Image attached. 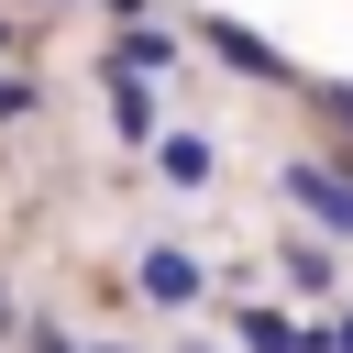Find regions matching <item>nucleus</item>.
<instances>
[{
  "instance_id": "13",
  "label": "nucleus",
  "mask_w": 353,
  "mask_h": 353,
  "mask_svg": "<svg viewBox=\"0 0 353 353\" xmlns=\"http://www.w3.org/2000/svg\"><path fill=\"white\" fill-rule=\"evenodd\" d=\"M0 44H11V11H0Z\"/></svg>"
},
{
  "instance_id": "10",
  "label": "nucleus",
  "mask_w": 353,
  "mask_h": 353,
  "mask_svg": "<svg viewBox=\"0 0 353 353\" xmlns=\"http://www.w3.org/2000/svg\"><path fill=\"white\" fill-rule=\"evenodd\" d=\"M33 353H77V342H66V331H55V320H33Z\"/></svg>"
},
{
  "instance_id": "3",
  "label": "nucleus",
  "mask_w": 353,
  "mask_h": 353,
  "mask_svg": "<svg viewBox=\"0 0 353 353\" xmlns=\"http://www.w3.org/2000/svg\"><path fill=\"white\" fill-rule=\"evenodd\" d=\"M143 298H154V309H188V298H199V254L154 243V254H143Z\"/></svg>"
},
{
  "instance_id": "11",
  "label": "nucleus",
  "mask_w": 353,
  "mask_h": 353,
  "mask_svg": "<svg viewBox=\"0 0 353 353\" xmlns=\"http://www.w3.org/2000/svg\"><path fill=\"white\" fill-rule=\"evenodd\" d=\"M0 331H22V309H11V287H0Z\"/></svg>"
},
{
  "instance_id": "1",
  "label": "nucleus",
  "mask_w": 353,
  "mask_h": 353,
  "mask_svg": "<svg viewBox=\"0 0 353 353\" xmlns=\"http://www.w3.org/2000/svg\"><path fill=\"white\" fill-rule=\"evenodd\" d=\"M287 188H298V210H309L320 232H353V176H342V165H287Z\"/></svg>"
},
{
  "instance_id": "5",
  "label": "nucleus",
  "mask_w": 353,
  "mask_h": 353,
  "mask_svg": "<svg viewBox=\"0 0 353 353\" xmlns=\"http://www.w3.org/2000/svg\"><path fill=\"white\" fill-rule=\"evenodd\" d=\"M154 165H165V188H199L210 176V143L199 132H154Z\"/></svg>"
},
{
  "instance_id": "6",
  "label": "nucleus",
  "mask_w": 353,
  "mask_h": 353,
  "mask_svg": "<svg viewBox=\"0 0 353 353\" xmlns=\"http://www.w3.org/2000/svg\"><path fill=\"white\" fill-rule=\"evenodd\" d=\"M243 353H298V320H276V309L254 298V309H243Z\"/></svg>"
},
{
  "instance_id": "7",
  "label": "nucleus",
  "mask_w": 353,
  "mask_h": 353,
  "mask_svg": "<svg viewBox=\"0 0 353 353\" xmlns=\"http://www.w3.org/2000/svg\"><path fill=\"white\" fill-rule=\"evenodd\" d=\"M121 66H132V77H154V66H176V33H132V44H121Z\"/></svg>"
},
{
  "instance_id": "9",
  "label": "nucleus",
  "mask_w": 353,
  "mask_h": 353,
  "mask_svg": "<svg viewBox=\"0 0 353 353\" xmlns=\"http://www.w3.org/2000/svg\"><path fill=\"white\" fill-rule=\"evenodd\" d=\"M320 110H331V121H342V143H353V88H331V99H320Z\"/></svg>"
},
{
  "instance_id": "4",
  "label": "nucleus",
  "mask_w": 353,
  "mask_h": 353,
  "mask_svg": "<svg viewBox=\"0 0 353 353\" xmlns=\"http://www.w3.org/2000/svg\"><path fill=\"white\" fill-rule=\"evenodd\" d=\"M110 121H121V143H154V132H165V99H154V88L121 66V88H110Z\"/></svg>"
},
{
  "instance_id": "2",
  "label": "nucleus",
  "mask_w": 353,
  "mask_h": 353,
  "mask_svg": "<svg viewBox=\"0 0 353 353\" xmlns=\"http://www.w3.org/2000/svg\"><path fill=\"white\" fill-rule=\"evenodd\" d=\"M210 55H221V66H232V77H265V88H276V77H287V55H276V44H265V33H243V22H210Z\"/></svg>"
},
{
  "instance_id": "8",
  "label": "nucleus",
  "mask_w": 353,
  "mask_h": 353,
  "mask_svg": "<svg viewBox=\"0 0 353 353\" xmlns=\"http://www.w3.org/2000/svg\"><path fill=\"white\" fill-rule=\"evenodd\" d=\"M33 99H44V88H33V77H0V121H22V110H33Z\"/></svg>"
},
{
  "instance_id": "12",
  "label": "nucleus",
  "mask_w": 353,
  "mask_h": 353,
  "mask_svg": "<svg viewBox=\"0 0 353 353\" xmlns=\"http://www.w3.org/2000/svg\"><path fill=\"white\" fill-rule=\"evenodd\" d=\"M331 342H342V353H353V309H342V320H331Z\"/></svg>"
}]
</instances>
